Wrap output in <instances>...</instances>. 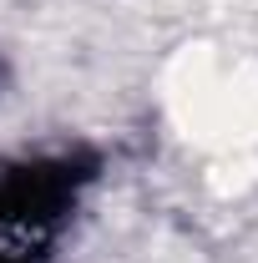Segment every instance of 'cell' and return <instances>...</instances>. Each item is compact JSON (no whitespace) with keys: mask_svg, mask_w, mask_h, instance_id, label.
I'll return each mask as SVG.
<instances>
[{"mask_svg":"<svg viewBox=\"0 0 258 263\" xmlns=\"http://www.w3.org/2000/svg\"><path fill=\"white\" fill-rule=\"evenodd\" d=\"M172 106L182 127L202 142H248L258 137V66L253 61H218L188 56L182 81L172 86Z\"/></svg>","mask_w":258,"mask_h":263,"instance_id":"6da1fadb","label":"cell"}]
</instances>
